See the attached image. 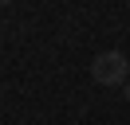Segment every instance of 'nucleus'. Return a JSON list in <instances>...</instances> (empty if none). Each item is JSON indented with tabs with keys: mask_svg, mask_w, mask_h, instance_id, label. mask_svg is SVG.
<instances>
[{
	"mask_svg": "<svg viewBox=\"0 0 130 125\" xmlns=\"http://www.w3.org/2000/svg\"><path fill=\"white\" fill-rule=\"evenodd\" d=\"M126 70H130V62H126L122 51H103L95 62H91V74H95L99 86H118V82H126Z\"/></svg>",
	"mask_w": 130,
	"mask_h": 125,
	"instance_id": "1",
	"label": "nucleus"
},
{
	"mask_svg": "<svg viewBox=\"0 0 130 125\" xmlns=\"http://www.w3.org/2000/svg\"><path fill=\"white\" fill-rule=\"evenodd\" d=\"M126 102H130V82H126Z\"/></svg>",
	"mask_w": 130,
	"mask_h": 125,
	"instance_id": "2",
	"label": "nucleus"
}]
</instances>
